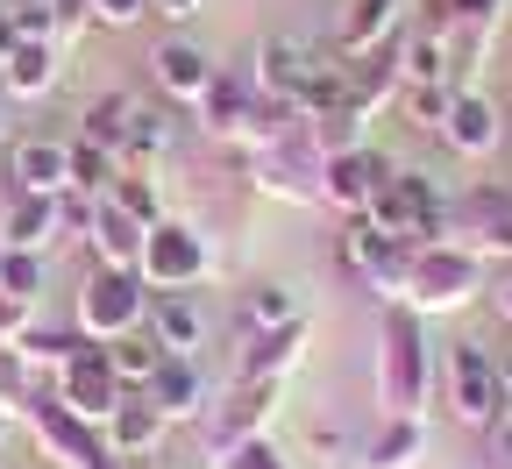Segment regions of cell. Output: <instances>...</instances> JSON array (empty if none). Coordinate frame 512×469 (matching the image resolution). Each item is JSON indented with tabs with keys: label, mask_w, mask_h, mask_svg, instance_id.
Instances as JSON below:
<instances>
[{
	"label": "cell",
	"mask_w": 512,
	"mask_h": 469,
	"mask_svg": "<svg viewBox=\"0 0 512 469\" xmlns=\"http://www.w3.org/2000/svg\"><path fill=\"white\" fill-rule=\"evenodd\" d=\"M491 356H498V391L512 398V349H491Z\"/></svg>",
	"instance_id": "obj_45"
},
{
	"label": "cell",
	"mask_w": 512,
	"mask_h": 469,
	"mask_svg": "<svg viewBox=\"0 0 512 469\" xmlns=\"http://www.w3.org/2000/svg\"><path fill=\"white\" fill-rule=\"evenodd\" d=\"M313 64H320L313 43H299V36H264V43H256V93H271V100H292V107H299V93H306V79H313Z\"/></svg>",
	"instance_id": "obj_15"
},
{
	"label": "cell",
	"mask_w": 512,
	"mask_h": 469,
	"mask_svg": "<svg viewBox=\"0 0 512 469\" xmlns=\"http://www.w3.org/2000/svg\"><path fill=\"white\" fill-rule=\"evenodd\" d=\"M50 8H57V43H72V36L93 22V8H86V0H50Z\"/></svg>",
	"instance_id": "obj_43"
},
{
	"label": "cell",
	"mask_w": 512,
	"mask_h": 469,
	"mask_svg": "<svg viewBox=\"0 0 512 469\" xmlns=\"http://www.w3.org/2000/svg\"><path fill=\"white\" fill-rule=\"evenodd\" d=\"M143 313H150V285L136 271H114V263H100V271L86 278V292H79V327L93 334V342L143 334Z\"/></svg>",
	"instance_id": "obj_7"
},
{
	"label": "cell",
	"mask_w": 512,
	"mask_h": 469,
	"mask_svg": "<svg viewBox=\"0 0 512 469\" xmlns=\"http://www.w3.org/2000/svg\"><path fill=\"white\" fill-rule=\"evenodd\" d=\"M399 36V0H349L342 15V36H335V57H363L377 43Z\"/></svg>",
	"instance_id": "obj_23"
},
{
	"label": "cell",
	"mask_w": 512,
	"mask_h": 469,
	"mask_svg": "<svg viewBox=\"0 0 512 469\" xmlns=\"http://www.w3.org/2000/svg\"><path fill=\"white\" fill-rule=\"evenodd\" d=\"M278 398H285V377H235L228 406H214V413L200 420L207 455H228L235 441H256V434L278 420Z\"/></svg>",
	"instance_id": "obj_8"
},
{
	"label": "cell",
	"mask_w": 512,
	"mask_h": 469,
	"mask_svg": "<svg viewBox=\"0 0 512 469\" xmlns=\"http://www.w3.org/2000/svg\"><path fill=\"white\" fill-rule=\"evenodd\" d=\"M114 178H121V171H114V150H100V143H72V192L107 199Z\"/></svg>",
	"instance_id": "obj_35"
},
{
	"label": "cell",
	"mask_w": 512,
	"mask_h": 469,
	"mask_svg": "<svg viewBox=\"0 0 512 469\" xmlns=\"http://www.w3.org/2000/svg\"><path fill=\"white\" fill-rule=\"evenodd\" d=\"M384 171H392V164H384L377 150H335L328 171H320V199H328V207L349 221V214L370 207V192L384 185Z\"/></svg>",
	"instance_id": "obj_14"
},
{
	"label": "cell",
	"mask_w": 512,
	"mask_h": 469,
	"mask_svg": "<svg viewBox=\"0 0 512 469\" xmlns=\"http://www.w3.org/2000/svg\"><path fill=\"white\" fill-rule=\"evenodd\" d=\"M0 150H8V107H0Z\"/></svg>",
	"instance_id": "obj_48"
},
{
	"label": "cell",
	"mask_w": 512,
	"mask_h": 469,
	"mask_svg": "<svg viewBox=\"0 0 512 469\" xmlns=\"http://www.w3.org/2000/svg\"><path fill=\"white\" fill-rule=\"evenodd\" d=\"M448 228L470 235V242H491L498 228H512V192H505V185H477V192H463L456 207H448Z\"/></svg>",
	"instance_id": "obj_27"
},
{
	"label": "cell",
	"mask_w": 512,
	"mask_h": 469,
	"mask_svg": "<svg viewBox=\"0 0 512 469\" xmlns=\"http://www.w3.org/2000/svg\"><path fill=\"white\" fill-rule=\"evenodd\" d=\"M157 363H164V349L150 342V334H121V342H107V370L121 377V391H143L157 377Z\"/></svg>",
	"instance_id": "obj_31"
},
{
	"label": "cell",
	"mask_w": 512,
	"mask_h": 469,
	"mask_svg": "<svg viewBox=\"0 0 512 469\" xmlns=\"http://www.w3.org/2000/svg\"><path fill=\"white\" fill-rule=\"evenodd\" d=\"M150 79H157L164 100L200 107V93H207V79H214V57H207L200 43H185V36H164V43L150 50Z\"/></svg>",
	"instance_id": "obj_13"
},
{
	"label": "cell",
	"mask_w": 512,
	"mask_h": 469,
	"mask_svg": "<svg viewBox=\"0 0 512 469\" xmlns=\"http://www.w3.org/2000/svg\"><path fill=\"white\" fill-rule=\"evenodd\" d=\"M0 256H8V249H0Z\"/></svg>",
	"instance_id": "obj_51"
},
{
	"label": "cell",
	"mask_w": 512,
	"mask_h": 469,
	"mask_svg": "<svg viewBox=\"0 0 512 469\" xmlns=\"http://www.w3.org/2000/svg\"><path fill=\"white\" fill-rule=\"evenodd\" d=\"M399 72H406V86H448V36L441 29L399 36Z\"/></svg>",
	"instance_id": "obj_29"
},
{
	"label": "cell",
	"mask_w": 512,
	"mask_h": 469,
	"mask_svg": "<svg viewBox=\"0 0 512 469\" xmlns=\"http://www.w3.org/2000/svg\"><path fill=\"white\" fill-rule=\"evenodd\" d=\"M143 235H150L143 221H128L114 199H100V214H93V235H86V242H93V256H100V263H114V271H136Z\"/></svg>",
	"instance_id": "obj_26"
},
{
	"label": "cell",
	"mask_w": 512,
	"mask_h": 469,
	"mask_svg": "<svg viewBox=\"0 0 512 469\" xmlns=\"http://www.w3.org/2000/svg\"><path fill=\"white\" fill-rule=\"evenodd\" d=\"M143 398L164 413V427H178V420H207V377H200V363H192V356H164L157 377L143 384Z\"/></svg>",
	"instance_id": "obj_16"
},
{
	"label": "cell",
	"mask_w": 512,
	"mask_h": 469,
	"mask_svg": "<svg viewBox=\"0 0 512 469\" xmlns=\"http://www.w3.org/2000/svg\"><path fill=\"white\" fill-rule=\"evenodd\" d=\"M370 228H384L392 242H448V199L420 178V171H384V185L370 192Z\"/></svg>",
	"instance_id": "obj_4"
},
{
	"label": "cell",
	"mask_w": 512,
	"mask_h": 469,
	"mask_svg": "<svg viewBox=\"0 0 512 469\" xmlns=\"http://www.w3.org/2000/svg\"><path fill=\"white\" fill-rule=\"evenodd\" d=\"M249 171H256V185H264V192L292 199V207H313V199H320V171H328V150H320L313 121L299 114V121L278 128L264 150H249Z\"/></svg>",
	"instance_id": "obj_3"
},
{
	"label": "cell",
	"mask_w": 512,
	"mask_h": 469,
	"mask_svg": "<svg viewBox=\"0 0 512 469\" xmlns=\"http://www.w3.org/2000/svg\"><path fill=\"white\" fill-rule=\"evenodd\" d=\"M93 214H100V199L93 192H57V242H86L93 235Z\"/></svg>",
	"instance_id": "obj_36"
},
{
	"label": "cell",
	"mask_w": 512,
	"mask_h": 469,
	"mask_svg": "<svg viewBox=\"0 0 512 469\" xmlns=\"http://www.w3.org/2000/svg\"><path fill=\"white\" fill-rule=\"evenodd\" d=\"M128 114H136V100L128 93H100V100H86V114H79V143H100V150H128Z\"/></svg>",
	"instance_id": "obj_28"
},
{
	"label": "cell",
	"mask_w": 512,
	"mask_h": 469,
	"mask_svg": "<svg viewBox=\"0 0 512 469\" xmlns=\"http://www.w3.org/2000/svg\"><path fill=\"white\" fill-rule=\"evenodd\" d=\"M249 114H256V79L214 72L207 93H200V128L221 136V143H249Z\"/></svg>",
	"instance_id": "obj_17"
},
{
	"label": "cell",
	"mask_w": 512,
	"mask_h": 469,
	"mask_svg": "<svg viewBox=\"0 0 512 469\" xmlns=\"http://www.w3.org/2000/svg\"><path fill=\"white\" fill-rule=\"evenodd\" d=\"M143 334H150L164 356H200L207 349V306L192 299V292H150Z\"/></svg>",
	"instance_id": "obj_12"
},
{
	"label": "cell",
	"mask_w": 512,
	"mask_h": 469,
	"mask_svg": "<svg viewBox=\"0 0 512 469\" xmlns=\"http://www.w3.org/2000/svg\"><path fill=\"white\" fill-rule=\"evenodd\" d=\"M86 349H100V342H93V334H86L79 320H72V327H43V320H36V327L22 334V342H15V356H22L29 370H50V377H57L64 363H79Z\"/></svg>",
	"instance_id": "obj_21"
},
{
	"label": "cell",
	"mask_w": 512,
	"mask_h": 469,
	"mask_svg": "<svg viewBox=\"0 0 512 469\" xmlns=\"http://www.w3.org/2000/svg\"><path fill=\"white\" fill-rule=\"evenodd\" d=\"M50 242H57V199L15 192L8 214H0V249H36V256H50Z\"/></svg>",
	"instance_id": "obj_20"
},
{
	"label": "cell",
	"mask_w": 512,
	"mask_h": 469,
	"mask_svg": "<svg viewBox=\"0 0 512 469\" xmlns=\"http://www.w3.org/2000/svg\"><path fill=\"white\" fill-rule=\"evenodd\" d=\"M242 320H249V334H271V327L299 320V299H292V285H278V278L249 285V292H242Z\"/></svg>",
	"instance_id": "obj_32"
},
{
	"label": "cell",
	"mask_w": 512,
	"mask_h": 469,
	"mask_svg": "<svg viewBox=\"0 0 512 469\" xmlns=\"http://www.w3.org/2000/svg\"><path fill=\"white\" fill-rule=\"evenodd\" d=\"M377 406H384V420L427 406V334H420L413 306L384 313V334H377Z\"/></svg>",
	"instance_id": "obj_2"
},
{
	"label": "cell",
	"mask_w": 512,
	"mask_h": 469,
	"mask_svg": "<svg viewBox=\"0 0 512 469\" xmlns=\"http://www.w3.org/2000/svg\"><path fill=\"white\" fill-rule=\"evenodd\" d=\"M420 455H427V420H420V413L384 420V427L363 441V469H413Z\"/></svg>",
	"instance_id": "obj_22"
},
{
	"label": "cell",
	"mask_w": 512,
	"mask_h": 469,
	"mask_svg": "<svg viewBox=\"0 0 512 469\" xmlns=\"http://www.w3.org/2000/svg\"><path fill=\"white\" fill-rule=\"evenodd\" d=\"M448 413H456L463 427H491L505 413V391H498V356L484 342H456L448 349Z\"/></svg>",
	"instance_id": "obj_9"
},
{
	"label": "cell",
	"mask_w": 512,
	"mask_h": 469,
	"mask_svg": "<svg viewBox=\"0 0 512 469\" xmlns=\"http://www.w3.org/2000/svg\"><path fill=\"white\" fill-rule=\"evenodd\" d=\"M306 448H313L320 462H342V455H349V434H342V427H328V420H320V427L306 434Z\"/></svg>",
	"instance_id": "obj_42"
},
{
	"label": "cell",
	"mask_w": 512,
	"mask_h": 469,
	"mask_svg": "<svg viewBox=\"0 0 512 469\" xmlns=\"http://www.w3.org/2000/svg\"><path fill=\"white\" fill-rule=\"evenodd\" d=\"M43 271H50V256H36V249H8V256H0V292L36 306V292H43Z\"/></svg>",
	"instance_id": "obj_34"
},
{
	"label": "cell",
	"mask_w": 512,
	"mask_h": 469,
	"mask_svg": "<svg viewBox=\"0 0 512 469\" xmlns=\"http://www.w3.org/2000/svg\"><path fill=\"white\" fill-rule=\"evenodd\" d=\"M171 143H178V114H171V107H143V100H136V114H128V150H121V157L150 164V157H164Z\"/></svg>",
	"instance_id": "obj_30"
},
{
	"label": "cell",
	"mask_w": 512,
	"mask_h": 469,
	"mask_svg": "<svg viewBox=\"0 0 512 469\" xmlns=\"http://www.w3.org/2000/svg\"><path fill=\"white\" fill-rule=\"evenodd\" d=\"M29 327H36V306H29V299H8V292H0V349H15Z\"/></svg>",
	"instance_id": "obj_39"
},
{
	"label": "cell",
	"mask_w": 512,
	"mask_h": 469,
	"mask_svg": "<svg viewBox=\"0 0 512 469\" xmlns=\"http://www.w3.org/2000/svg\"><path fill=\"white\" fill-rule=\"evenodd\" d=\"M57 398H64V406H72L79 420L107 427V413L128 398V391H121V377L107 370V342H100V349H86L79 363H64V370H57Z\"/></svg>",
	"instance_id": "obj_11"
},
{
	"label": "cell",
	"mask_w": 512,
	"mask_h": 469,
	"mask_svg": "<svg viewBox=\"0 0 512 469\" xmlns=\"http://www.w3.org/2000/svg\"><path fill=\"white\" fill-rule=\"evenodd\" d=\"M107 199H114L128 221H143V228H157V221H164V207H157V178H143V171H121V178L107 185Z\"/></svg>",
	"instance_id": "obj_33"
},
{
	"label": "cell",
	"mask_w": 512,
	"mask_h": 469,
	"mask_svg": "<svg viewBox=\"0 0 512 469\" xmlns=\"http://www.w3.org/2000/svg\"><path fill=\"white\" fill-rule=\"evenodd\" d=\"M498 306H505V320H512V263H505V278H498Z\"/></svg>",
	"instance_id": "obj_46"
},
{
	"label": "cell",
	"mask_w": 512,
	"mask_h": 469,
	"mask_svg": "<svg viewBox=\"0 0 512 469\" xmlns=\"http://www.w3.org/2000/svg\"><path fill=\"white\" fill-rule=\"evenodd\" d=\"M441 143H448V150H463V157H491V150H498V114H491V100H484L477 86L448 100Z\"/></svg>",
	"instance_id": "obj_19"
},
{
	"label": "cell",
	"mask_w": 512,
	"mask_h": 469,
	"mask_svg": "<svg viewBox=\"0 0 512 469\" xmlns=\"http://www.w3.org/2000/svg\"><path fill=\"white\" fill-rule=\"evenodd\" d=\"M150 8H157L164 22H192V15H200V0H150Z\"/></svg>",
	"instance_id": "obj_44"
},
{
	"label": "cell",
	"mask_w": 512,
	"mask_h": 469,
	"mask_svg": "<svg viewBox=\"0 0 512 469\" xmlns=\"http://www.w3.org/2000/svg\"><path fill=\"white\" fill-rule=\"evenodd\" d=\"M93 8V22H107V29H136L143 15H150V0H86Z\"/></svg>",
	"instance_id": "obj_41"
},
{
	"label": "cell",
	"mask_w": 512,
	"mask_h": 469,
	"mask_svg": "<svg viewBox=\"0 0 512 469\" xmlns=\"http://www.w3.org/2000/svg\"><path fill=\"white\" fill-rule=\"evenodd\" d=\"M8 185L29 192V199L72 192V143H57V136H8Z\"/></svg>",
	"instance_id": "obj_10"
},
{
	"label": "cell",
	"mask_w": 512,
	"mask_h": 469,
	"mask_svg": "<svg viewBox=\"0 0 512 469\" xmlns=\"http://www.w3.org/2000/svg\"><path fill=\"white\" fill-rule=\"evenodd\" d=\"M100 441L114 448V455H128V462H150V448L164 441V413L150 406L143 391H128L121 406L107 413V427H100Z\"/></svg>",
	"instance_id": "obj_18"
},
{
	"label": "cell",
	"mask_w": 512,
	"mask_h": 469,
	"mask_svg": "<svg viewBox=\"0 0 512 469\" xmlns=\"http://www.w3.org/2000/svg\"><path fill=\"white\" fill-rule=\"evenodd\" d=\"M214 469H292V462L278 455L271 434H256V441H235L228 455H214Z\"/></svg>",
	"instance_id": "obj_37"
},
{
	"label": "cell",
	"mask_w": 512,
	"mask_h": 469,
	"mask_svg": "<svg viewBox=\"0 0 512 469\" xmlns=\"http://www.w3.org/2000/svg\"><path fill=\"white\" fill-rule=\"evenodd\" d=\"M136 469H157V462H136Z\"/></svg>",
	"instance_id": "obj_50"
},
{
	"label": "cell",
	"mask_w": 512,
	"mask_h": 469,
	"mask_svg": "<svg viewBox=\"0 0 512 469\" xmlns=\"http://www.w3.org/2000/svg\"><path fill=\"white\" fill-rule=\"evenodd\" d=\"M207 271H214V249H207V235H200V228H185V221H157V228L143 235L136 278H143L150 292H192Z\"/></svg>",
	"instance_id": "obj_6"
},
{
	"label": "cell",
	"mask_w": 512,
	"mask_h": 469,
	"mask_svg": "<svg viewBox=\"0 0 512 469\" xmlns=\"http://www.w3.org/2000/svg\"><path fill=\"white\" fill-rule=\"evenodd\" d=\"M299 349H306V313L271 327V334H249V356L235 363V377H285L299 363Z\"/></svg>",
	"instance_id": "obj_25"
},
{
	"label": "cell",
	"mask_w": 512,
	"mask_h": 469,
	"mask_svg": "<svg viewBox=\"0 0 512 469\" xmlns=\"http://www.w3.org/2000/svg\"><path fill=\"white\" fill-rule=\"evenodd\" d=\"M484 285V263L470 242H413L406 249V285H399V306L413 313H456L470 306Z\"/></svg>",
	"instance_id": "obj_1"
},
{
	"label": "cell",
	"mask_w": 512,
	"mask_h": 469,
	"mask_svg": "<svg viewBox=\"0 0 512 469\" xmlns=\"http://www.w3.org/2000/svg\"><path fill=\"white\" fill-rule=\"evenodd\" d=\"M8 427H15V406H0V441H8Z\"/></svg>",
	"instance_id": "obj_47"
},
{
	"label": "cell",
	"mask_w": 512,
	"mask_h": 469,
	"mask_svg": "<svg viewBox=\"0 0 512 469\" xmlns=\"http://www.w3.org/2000/svg\"><path fill=\"white\" fill-rule=\"evenodd\" d=\"M0 86H8V50H0Z\"/></svg>",
	"instance_id": "obj_49"
},
{
	"label": "cell",
	"mask_w": 512,
	"mask_h": 469,
	"mask_svg": "<svg viewBox=\"0 0 512 469\" xmlns=\"http://www.w3.org/2000/svg\"><path fill=\"white\" fill-rule=\"evenodd\" d=\"M484 462L491 469H512V398H505V413L484 427Z\"/></svg>",
	"instance_id": "obj_40"
},
{
	"label": "cell",
	"mask_w": 512,
	"mask_h": 469,
	"mask_svg": "<svg viewBox=\"0 0 512 469\" xmlns=\"http://www.w3.org/2000/svg\"><path fill=\"white\" fill-rule=\"evenodd\" d=\"M15 413L36 427V448H43L57 469H93V462L107 455L100 427H93V420H79L72 406H64L57 384H36V377H29V391H22V406H15Z\"/></svg>",
	"instance_id": "obj_5"
},
{
	"label": "cell",
	"mask_w": 512,
	"mask_h": 469,
	"mask_svg": "<svg viewBox=\"0 0 512 469\" xmlns=\"http://www.w3.org/2000/svg\"><path fill=\"white\" fill-rule=\"evenodd\" d=\"M64 72V43H15L8 50V86L0 93H15V100H43Z\"/></svg>",
	"instance_id": "obj_24"
},
{
	"label": "cell",
	"mask_w": 512,
	"mask_h": 469,
	"mask_svg": "<svg viewBox=\"0 0 512 469\" xmlns=\"http://www.w3.org/2000/svg\"><path fill=\"white\" fill-rule=\"evenodd\" d=\"M399 100H406L413 121L441 128V121H448V100H456V86H399Z\"/></svg>",
	"instance_id": "obj_38"
}]
</instances>
